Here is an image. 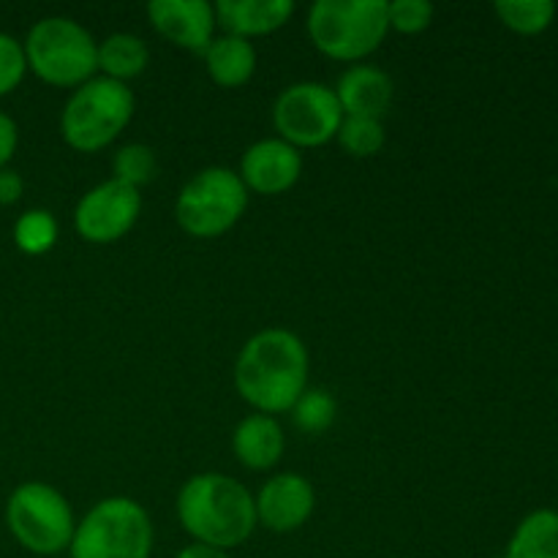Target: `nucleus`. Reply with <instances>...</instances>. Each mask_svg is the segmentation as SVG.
Segmentation results:
<instances>
[{
    "mask_svg": "<svg viewBox=\"0 0 558 558\" xmlns=\"http://www.w3.org/2000/svg\"><path fill=\"white\" fill-rule=\"evenodd\" d=\"M234 387L259 414L292 412L308 390V349L283 327H267L245 341L234 363Z\"/></svg>",
    "mask_w": 558,
    "mask_h": 558,
    "instance_id": "obj_1",
    "label": "nucleus"
},
{
    "mask_svg": "<svg viewBox=\"0 0 558 558\" xmlns=\"http://www.w3.org/2000/svg\"><path fill=\"white\" fill-rule=\"evenodd\" d=\"M178 521L194 543L232 550L254 534V496L229 474H194L178 494Z\"/></svg>",
    "mask_w": 558,
    "mask_h": 558,
    "instance_id": "obj_2",
    "label": "nucleus"
},
{
    "mask_svg": "<svg viewBox=\"0 0 558 558\" xmlns=\"http://www.w3.org/2000/svg\"><path fill=\"white\" fill-rule=\"evenodd\" d=\"M390 31L385 0H316L308 36L322 54L343 63L368 58Z\"/></svg>",
    "mask_w": 558,
    "mask_h": 558,
    "instance_id": "obj_3",
    "label": "nucleus"
},
{
    "mask_svg": "<svg viewBox=\"0 0 558 558\" xmlns=\"http://www.w3.org/2000/svg\"><path fill=\"white\" fill-rule=\"evenodd\" d=\"M136 98L123 82L96 76L87 80L65 101L60 114V134L65 145L80 153H98L112 145L131 123Z\"/></svg>",
    "mask_w": 558,
    "mask_h": 558,
    "instance_id": "obj_4",
    "label": "nucleus"
},
{
    "mask_svg": "<svg viewBox=\"0 0 558 558\" xmlns=\"http://www.w3.org/2000/svg\"><path fill=\"white\" fill-rule=\"evenodd\" d=\"M27 69L54 87H80L98 71V44L69 16H44L25 38Z\"/></svg>",
    "mask_w": 558,
    "mask_h": 558,
    "instance_id": "obj_5",
    "label": "nucleus"
},
{
    "mask_svg": "<svg viewBox=\"0 0 558 558\" xmlns=\"http://www.w3.org/2000/svg\"><path fill=\"white\" fill-rule=\"evenodd\" d=\"M153 523L145 507L125 496L104 499L76 523L71 558H150Z\"/></svg>",
    "mask_w": 558,
    "mask_h": 558,
    "instance_id": "obj_6",
    "label": "nucleus"
},
{
    "mask_svg": "<svg viewBox=\"0 0 558 558\" xmlns=\"http://www.w3.org/2000/svg\"><path fill=\"white\" fill-rule=\"evenodd\" d=\"M248 207V189L227 167H207L183 185L174 202V218L191 238L213 240L227 234Z\"/></svg>",
    "mask_w": 558,
    "mask_h": 558,
    "instance_id": "obj_7",
    "label": "nucleus"
},
{
    "mask_svg": "<svg viewBox=\"0 0 558 558\" xmlns=\"http://www.w3.org/2000/svg\"><path fill=\"white\" fill-rule=\"evenodd\" d=\"M11 537L36 556H58L74 537V512L65 496L47 483H22L5 505Z\"/></svg>",
    "mask_w": 558,
    "mask_h": 558,
    "instance_id": "obj_8",
    "label": "nucleus"
},
{
    "mask_svg": "<svg viewBox=\"0 0 558 558\" xmlns=\"http://www.w3.org/2000/svg\"><path fill=\"white\" fill-rule=\"evenodd\" d=\"M343 109L332 87L322 82H294L272 107V125L292 147H319L336 140Z\"/></svg>",
    "mask_w": 558,
    "mask_h": 558,
    "instance_id": "obj_9",
    "label": "nucleus"
},
{
    "mask_svg": "<svg viewBox=\"0 0 558 558\" xmlns=\"http://www.w3.org/2000/svg\"><path fill=\"white\" fill-rule=\"evenodd\" d=\"M142 213L140 189L104 180L96 189L87 191L74 210V229L82 240L93 245H109L123 240L134 229Z\"/></svg>",
    "mask_w": 558,
    "mask_h": 558,
    "instance_id": "obj_10",
    "label": "nucleus"
},
{
    "mask_svg": "<svg viewBox=\"0 0 558 558\" xmlns=\"http://www.w3.org/2000/svg\"><path fill=\"white\" fill-rule=\"evenodd\" d=\"M256 505V523L276 534L298 532L300 526L308 523L314 515L316 494L314 485L303 474L283 472L267 480L262 485L259 496L254 499Z\"/></svg>",
    "mask_w": 558,
    "mask_h": 558,
    "instance_id": "obj_11",
    "label": "nucleus"
},
{
    "mask_svg": "<svg viewBox=\"0 0 558 558\" xmlns=\"http://www.w3.org/2000/svg\"><path fill=\"white\" fill-rule=\"evenodd\" d=\"M300 174H303V156L281 136L254 142L240 161L243 185L262 196L287 194L289 189H294Z\"/></svg>",
    "mask_w": 558,
    "mask_h": 558,
    "instance_id": "obj_12",
    "label": "nucleus"
},
{
    "mask_svg": "<svg viewBox=\"0 0 558 558\" xmlns=\"http://www.w3.org/2000/svg\"><path fill=\"white\" fill-rule=\"evenodd\" d=\"M147 16L163 38L191 52H205L218 25L207 0H150Z\"/></svg>",
    "mask_w": 558,
    "mask_h": 558,
    "instance_id": "obj_13",
    "label": "nucleus"
},
{
    "mask_svg": "<svg viewBox=\"0 0 558 558\" xmlns=\"http://www.w3.org/2000/svg\"><path fill=\"white\" fill-rule=\"evenodd\" d=\"M332 90L341 104L343 118L381 120V114L390 109L392 96H396L392 80L376 65H352L349 71H343Z\"/></svg>",
    "mask_w": 558,
    "mask_h": 558,
    "instance_id": "obj_14",
    "label": "nucleus"
},
{
    "mask_svg": "<svg viewBox=\"0 0 558 558\" xmlns=\"http://www.w3.org/2000/svg\"><path fill=\"white\" fill-rule=\"evenodd\" d=\"M216 22L229 36L254 38L281 31L294 14L292 0H221L213 5Z\"/></svg>",
    "mask_w": 558,
    "mask_h": 558,
    "instance_id": "obj_15",
    "label": "nucleus"
},
{
    "mask_svg": "<svg viewBox=\"0 0 558 558\" xmlns=\"http://www.w3.org/2000/svg\"><path fill=\"white\" fill-rule=\"evenodd\" d=\"M283 430L270 414H251L240 420L232 434V450L238 461L251 472L272 469L283 456Z\"/></svg>",
    "mask_w": 558,
    "mask_h": 558,
    "instance_id": "obj_16",
    "label": "nucleus"
},
{
    "mask_svg": "<svg viewBox=\"0 0 558 558\" xmlns=\"http://www.w3.org/2000/svg\"><path fill=\"white\" fill-rule=\"evenodd\" d=\"M205 63L207 74L218 87H243L256 71V49L248 38L223 33L205 49Z\"/></svg>",
    "mask_w": 558,
    "mask_h": 558,
    "instance_id": "obj_17",
    "label": "nucleus"
},
{
    "mask_svg": "<svg viewBox=\"0 0 558 558\" xmlns=\"http://www.w3.org/2000/svg\"><path fill=\"white\" fill-rule=\"evenodd\" d=\"M150 63V49L134 33H112L98 44V69L107 80L129 82L140 76Z\"/></svg>",
    "mask_w": 558,
    "mask_h": 558,
    "instance_id": "obj_18",
    "label": "nucleus"
},
{
    "mask_svg": "<svg viewBox=\"0 0 558 558\" xmlns=\"http://www.w3.org/2000/svg\"><path fill=\"white\" fill-rule=\"evenodd\" d=\"M505 558H558V512L537 510L523 518Z\"/></svg>",
    "mask_w": 558,
    "mask_h": 558,
    "instance_id": "obj_19",
    "label": "nucleus"
},
{
    "mask_svg": "<svg viewBox=\"0 0 558 558\" xmlns=\"http://www.w3.org/2000/svg\"><path fill=\"white\" fill-rule=\"evenodd\" d=\"M494 11L510 31L537 36L554 22L556 3L550 0H499Z\"/></svg>",
    "mask_w": 558,
    "mask_h": 558,
    "instance_id": "obj_20",
    "label": "nucleus"
},
{
    "mask_svg": "<svg viewBox=\"0 0 558 558\" xmlns=\"http://www.w3.org/2000/svg\"><path fill=\"white\" fill-rule=\"evenodd\" d=\"M14 243L22 254L44 256L58 243V221L49 210H27L14 223Z\"/></svg>",
    "mask_w": 558,
    "mask_h": 558,
    "instance_id": "obj_21",
    "label": "nucleus"
},
{
    "mask_svg": "<svg viewBox=\"0 0 558 558\" xmlns=\"http://www.w3.org/2000/svg\"><path fill=\"white\" fill-rule=\"evenodd\" d=\"M112 172H114V180H120V183L131 185V189H142V185L156 180L158 158L147 145L131 142V145L120 147V150L114 153Z\"/></svg>",
    "mask_w": 558,
    "mask_h": 558,
    "instance_id": "obj_22",
    "label": "nucleus"
},
{
    "mask_svg": "<svg viewBox=\"0 0 558 558\" xmlns=\"http://www.w3.org/2000/svg\"><path fill=\"white\" fill-rule=\"evenodd\" d=\"M338 142L354 158H371L385 147L387 131L376 118H343L338 129Z\"/></svg>",
    "mask_w": 558,
    "mask_h": 558,
    "instance_id": "obj_23",
    "label": "nucleus"
},
{
    "mask_svg": "<svg viewBox=\"0 0 558 558\" xmlns=\"http://www.w3.org/2000/svg\"><path fill=\"white\" fill-rule=\"evenodd\" d=\"M338 403L327 390H305L292 407V420L303 434H325L336 423Z\"/></svg>",
    "mask_w": 558,
    "mask_h": 558,
    "instance_id": "obj_24",
    "label": "nucleus"
},
{
    "mask_svg": "<svg viewBox=\"0 0 558 558\" xmlns=\"http://www.w3.org/2000/svg\"><path fill=\"white\" fill-rule=\"evenodd\" d=\"M387 20L398 33L414 36L434 22V5L428 0H396V3H387Z\"/></svg>",
    "mask_w": 558,
    "mask_h": 558,
    "instance_id": "obj_25",
    "label": "nucleus"
},
{
    "mask_svg": "<svg viewBox=\"0 0 558 558\" xmlns=\"http://www.w3.org/2000/svg\"><path fill=\"white\" fill-rule=\"evenodd\" d=\"M25 47L9 33H0V96H9L25 80Z\"/></svg>",
    "mask_w": 558,
    "mask_h": 558,
    "instance_id": "obj_26",
    "label": "nucleus"
},
{
    "mask_svg": "<svg viewBox=\"0 0 558 558\" xmlns=\"http://www.w3.org/2000/svg\"><path fill=\"white\" fill-rule=\"evenodd\" d=\"M16 145H20V129L5 112H0V169L14 158Z\"/></svg>",
    "mask_w": 558,
    "mask_h": 558,
    "instance_id": "obj_27",
    "label": "nucleus"
},
{
    "mask_svg": "<svg viewBox=\"0 0 558 558\" xmlns=\"http://www.w3.org/2000/svg\"><path fill=\"white\" fill-rule=\"evenodd\" d=\"M22 191H25V183L20 174L14 169H0V205H16L22 199Z\"/></svg>",
    "mask_w": 558,
    "mask_h": 558,
    "instance_id": "obj_28",
    "label": "nucleus"
},
{
    "mask_svg": "<svg viewBox=\"0 0 558 558\" xmlns=\"http://www.w3.org/2000/svg\"><path fill=\"white\" fill-rule=\"evenodd\" d=\"M174 558H232L229 556V550H218V548H210V545H185L183 550H180Z\"/></svg>",
    "mask_w": 558,
    "mask_h": 558,
    "instance_id": "obj_29",
    "label": "nucleus"
}]
</instances>
